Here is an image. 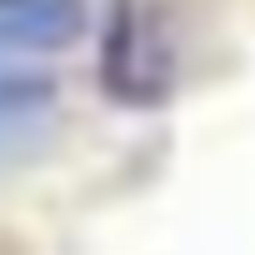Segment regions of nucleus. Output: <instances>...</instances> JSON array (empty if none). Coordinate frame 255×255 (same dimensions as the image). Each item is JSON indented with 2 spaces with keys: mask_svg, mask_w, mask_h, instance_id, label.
Listing matches in <instances>:
<instances>
[{
  "mask_svg": "<svg viewBox=\"0 0 255 255\" xmlns=\"http://www.w3.org/2000/svg\"><path fill=\"white\" fill-rule=\"evenodd\" d=\"M180 50L170 0H110L100 35V90L115 105L150 110L175 95Z\"/></svg>",
  "mask_w": 255,
  "mask_h": 255,
  "instance_id": "f257e3e1",
  "label": "nucleus"
},
{
  "mask_svg": "<svg viewBox=\"0 0 255 255\" xmlns=\"http://www.w3.org/2000/svg\"><path fill=\"white\" fill-rule=\"evenodd\" d=\"M85 30V0H0V55L65 50Z\"/></svg>",
  "mask_w": 255,
  "mask_h": 255,
  "instance_id": "f03ea898",
  "label": "nucleus"
},
{
  "mask_svg": "<svg viewBox=\"0 0 255 255\" xmlns=\"http://www.w3.org/2000/svg\"><path fill=\"white\" fill-rule=\"evenodd\" d=\"M50 95H55V85H50V80H40V75L0 70V125H15V120H25V115L45 110V105H50Z\"/></svg>",
  "mask_w": 255,
  "mask_h": 255,
  "instance_id": "7ed1b4c3",
  "label": "nucleus"
}]
</instances>
